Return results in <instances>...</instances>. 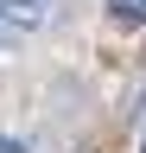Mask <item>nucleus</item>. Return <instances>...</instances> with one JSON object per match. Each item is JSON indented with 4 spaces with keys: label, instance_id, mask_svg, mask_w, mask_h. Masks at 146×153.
<instances>
[{
    "label": "nucleus",
    "instance_id": "nucleus-1",
    "mask_svg": "<svg viewBox=\"0 0 146 153\" xmlns=\"http://www.w3.org/2000/svg\"><path fill=\"white\" fill-rule=\"evenodd\" d=\"M45 7H38V0H0V26H7V32H45Z\"/></svg>",
    "mask_w": 146,
    "mask_h": 153
},
{
    "label": "nucleus",
    "instance_id": "nucleus-2",
    "mask_svg": "<svg viewBox=\"0 0 146 153\" xmlns=\"http://www.w3.org/2000/svg\"><path fill=\"white\" fill-rule=\"evenodd\" d=\"M108 26H121V32L146 26V0H108Z\"/></svg>",
    "mask_w": 146,
    "mask_h": 153
},
{
    "label": "nucleus",
    "instance_id": "nucleus-3",
    "mask_svg": "<svg viewBox=\"0 0 146 153\" xmlns=\"http://www.w3.org/2000/svg\"><path fill=\"white\" fill-rule=\"evenodd\" d=\"M0 153H32V147L19 140V134H0Z\"/></svg>",
    "mask_w": 146,
    "mask_h": 153
},
{
    "label": "nucleus",
    "instance_id": "nucleus-4",
    "mask_svg": "<svg viewBox=\"0 0 146 153\" xmlns=\"http://www.w3.org/2000/svg\"><path fill=\"white\" fill-rule=\"evenodd\" d=\"M38 7H45V13H51V7H57V0H38Z\"/></svg>",
    "mask_w": 146,
    "mask_h": 153
},
{
    "label": "nucleus",
    "instance_id": "nucleus-5",
    "mask_svg": "<svg viewBox=\"0 0 146 153\" xmlns=\"http://www.w3.org/2000/svg\"><path fill=\"white\" fill-rule=\"evenodd\" d=\"M140 153H146V147H140Z\"/></svg>",
    "mask_w": 146,
    "mask_h": 153
}]
</instances>
